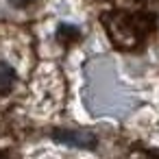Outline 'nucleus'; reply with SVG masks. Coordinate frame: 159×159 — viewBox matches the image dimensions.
I'll return each mask as SVG.
<instances>
[{"instance_id": "nucleus-2", "label": "nucleus", "mask_w": 159, "mask_h": 159, "mask_svg": "<svg viewBox=\"0 0 159 159\" xmlns=\"http://www.w3.org/2000/svg\"><path fill=\"white\" fill-rule=\"evenodd\" d=\"M13 83H16V70H13L9 63L0 61V94L9 92Z\"/></svg>"}, {"instance_id": "nucleus-4", "label": "nucleus", "mask_w": 159, "mask_h": 159, "mask_svg": "<svg viewBox=\"0 0 159 159\" xmlns=\"http://www.w3.org/2000/svg\"><path fill=\"white\" fill-rule=\"evenodd\" d=\"M7 2L11 5V7H16V9H24V7H29L33 0H7Z\"/></svg>"}, {"instance_id": "nucleus-5", "label": "nucleus", "mask_w": 159, "mask_h": 159, "mask_svg": "<svg viewBox=\"0 0 159 159\" xmlns=\"http://www.w3.org/2000/svg\"><path fill=\"white\" fill-rule=\"evenodd\" d=\"M0 159H5V155H2V152H0Z\"/></svg>"}, {"instance_id": "nucleus-3", "label": "nucleus", "mask_w": 159, "mask_h": 159, "mask_svg": "<svg viewBox=\"0 0 159 159\" xmlns=\"http://www.w3.org/2000/svg\"><path fill=\"white\" fill-rule=\"evenodd\" d=\"M57 35H59V39H66V42L72 39V42H74V39H79V29L63 24V26H59V33H57Z\"/></svg>"}, {"instance_id": "nucleus-1", "label": "nucleus", "mask_w": 159, "mask_h": 159, "mask_svg": "<svg viewBox=\"0 0 159 159\" xmlns=\"http://www.w3.org/2000/svg\"><path fill=\"white\" fill-rule=\"evenodd\" d=\"M52 137L61 144H68V146H74V148H94L96 146V137L92 133H85V131H72V129H55L52 131Z\"/></svg>"}]
</instances>
